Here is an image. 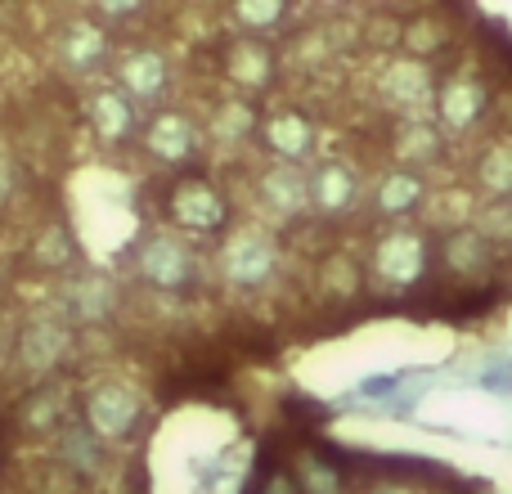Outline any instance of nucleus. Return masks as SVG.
<instances>
[{"label": "nucleus", "mask_w": 512, "mask_h": 494, "mask_svg": "<svg viewBox=\"0 0 512 494\" xmlns=\"http://www.w3.org/2000/svg\"><path fill=\"white\" fill-rule=\"evenodd\" d=\"M63 454H68V463H77L81 472H90L99 463V441L95 432H68V441H63Z\"/></svg>", "instance_id": "26"}, {"label": "nucleus", "mask_w": 512, "mask_h": 494, "mask_svg": "<svg viewBox=\"0 0 512 494\" xmlns=\"http://www.w3.org/2000/svg\"><path fill=\"white\" fill-rule=\"evenodd\" d=\"M432 265V243L423 230H409V225H391L387 234H378V243L369 247V274L373 283H382L387 292H405L418 288Z\"/></svg>", "instance_id": "1"}, {"label": "nucleus", "mask_w": 512, "mask_h": 494, "mask_svg": "<svg viewBox=\"0 0 512 494\" xmlns=\"http://www.w3.org/2000/svg\"><path fill=\"white\" fill-rule=\"evenodd\" d=\"M230 68H234V77L248 81V86H265L270 72H274V59H270V50H265L261 41H243L239 50H234Z\"/></svg>", "instance_id": "20"}, {"label": "nucleus", "mask_w": 512, "mask_h": 494, "mask_svg": "<svg viewBox=\"0 0 512 494\" xmlns=\"http://www.w3.org/2000/svg\"><path fill=\"white\" fill-rule=\"evenodd\" d=\"M490 113V86L477 68H454L436 81V126L441 135L468 140Z\"/></svg>", "instance_id": "2"}, {"label": "nucleus", "mask_w": 512, "mask_h": 494, "mask_svg": "<svg viewBox=\"0 0 512 494\" xmlns=\"http://www.w3.org/2000/svg\"><path fill=\"white\" fill-rule=\"evenodd\" d=\"M477 230L486 234V243L495 247H512V203H486L477 207Z\"/></svg>", "instance_id": "23"}, {"label": "nucleus", "mask_w": 512, "mask_h": 494, "mask_svg": "<svg viewBox=\"0 0 512 494\" xmlns=\"http://www.w3.org/2000/svg\"><path fill=\"white\" fill-rule=\"evenodd\" d=\"M140 274L153 288H180L189 279V252L171 239H153L140 252Z\"/></svg>", "instance_id": "13"}, {"label": "nucleus", "mask_w": 512, "mask_h": 494, "mask_svg": "<svg viewBox=\"0 0 512 494\" xmlns=\"http://www.w3.org/2000/svg\"><path fill=\"white\" fill-rule=\"evenodd\" d=\"M239 18H243V23H256V27L279 23V18H283V5H243Z\"/></svg>", "instance_id": "28"}, {"label": "nucleus", "mask_w": 512, "mask_h": 494, "mask_svg": "<svg viewBox=\"0 0 512 494\" xmlns=\"http://www.w3.org/2000/svg\"><path fill=\"white\" fill-rule=\"evenodd\" d=\"M104 54H108V41H104V32H99V27L77 23V27H68V32H63V59H68L72 68L90 72L99 59H104Z\"/></svg>", "instance_id": "19"}, {"label": "nucleus", "mask_w": 512, "mask_h": 494, "mask_svg": "<svg viewBox=\"0 0 512 494\" xmlns=\"http://www.w3.org/2000/svg\"><path fill=\"white\" fill-rule=\"evenodd\" d=\"M149 149L158 153V158H167V162H180V158H189V149H194V131H189L185 117L167 113V117H158V122H153Z\"/></svg>", "instance_id": "17"}, {"label": "nucleus", "mask_w": 512, "mask_h": 494, "mask_svg": "<svg viewBox=\"0 0 512 494\" xmlns=\"http://www.w3.org/2000/svg\"><path fill=\"white\" fill-rule=\"evenodd\" d=\"M261 203L283 221H297L310 207V180L297 167H270L261 176Z\"/></svg>", "instance_id": "8"}, {"label": "nucleus", "mask_w": 512, "mask_h": 494, "mask_svg": "<svg viewBox=\"0 0 512 494\" xmlns=\"http://www.w3.org/2000/svg\"><path fill=\"white\" fill-rule=\"evenodd\" d=\"M5 198H9V167L0 162V203H5Z\"/></svg>", "instance_id": "30"}, {"label": "nucleus", "mask_w": 512, "mask_h": 494, "mask_svg": "<svg viewBox=\"0 0 512 494\" xmlns=\"http://www.w3.org/2000/svg\"><path fill=\"white\" fill-rule=\"evenodd\" d=\"M301 494H342V477L328 463H301Z\"/></svg>", "instance_id": "25"}, {"label": "nucleus", "mask_w": 512, "mask_h": 494, "mask_svg": "<svg viewBox=\"0 0 512 494\" xmlns=\"http://www.w3.org/2000/svg\"><path fill=\"white\" fill-rule=\"evenodd\" d=\"M472 189L490 203H512V140H490L472 162Z\"/></svg>", "instance_id": "9"}, {"label": "nucleus", "mask_w": 512, "mask_h": 494, "mask_svg": "<svg viewBox=\"0 0 512 494\" xmlns=\"http://www.w3.org/2000/svg\"><path fill=\"white\" fill-rule=\"evenodd\" d=\"M495 261H499V252L486 243V234H481L477 225H454L441 239V270L450 274L454 283H463V288H477L481 279L490 283Z\"/></svg>", "instance_id": "4"}, {"label": "nucleus", "mask_w": 512, "mask_h": 494, "mask_svg": "<svg viewBox=\"0 0 512 494\" xmlns=\"http://www.w3.org/2000/svg\"><path fill=\"white\" fill-rule=\"evenodd\" d=\"M140 418V400L122 387H99L95 400H90V423H95V436H126L131 423Z\"/></svg>", "instance_id": "11"}, {"label": "nucleus", "mask_w": 512, "mask_h": 494, "mask_svg": "<svg viewBox=\"0 0 512 494\" xmlns=\"http://www.w3.org/2000/svg\"><path fill=\"white\" fill-rule=\"evenodd\" d=\"M441 144H445L441 126L427 122V117H409V122L396 126V158H400V167H409V171L432 167V162L441 158Z\"/></svg>", "instance_id": "10"}, {"label": "nucleus", "mask_w": 512, "mask_h": 494, "mask_svg": "<svg viewBox=\"0 0 512 494\" xmlns=\"http://www.w3.org/2000/svg\"><path fill=\"white\" fill-rule=\"evenodd\" d=\"M63 247H68V234L50 230V234H45V243H41V252H36V261H41V265H63V261H68V252H63Z\"/></svg>", "instance_id": "27"}, {"label": "nucleus", "mask_w": 512, "mask_h": 494, "mask_svg": "<svg viewBox=\"0 0 512 494\" xmlns=\"http://www.w3.org/2000/svg\"><path fill=\"white\" fill-rule=\"evenodd\" d=\"M423 207H427L423 171L396 167V171H387V176L378 180V189H373V212H378L382 221H409V216L423 212Z\"/></svg>", "instance_id": "6"}, {"label": "nucleus", "mask_w": 512, "mask_h": 494, "mask_svg": "<svg viewBox=\"0 0 512 494\" xmlns=\"http://www.w3.org/2000/svg\"><path fill=\"white\" fill-rule=\"evenodd\" d=\"M23 355H27L32 369H50V364H59L63 355H68V324H59V319H36L23 337Z\"/></svg>", "instance_id": "14"}, {"label": "nucleus", "mask_w": 512, "mask_h": 494, "mask_svg": "<svg viewBox=\"0 0 512 494\" xmlns=\"http://www.w3.org/2000/svg\"><path fill=\"white\" fill-rule=\"evenodd\" d=\"M72 310L81 319H104L113 310V283H99V279H86L72 288Z\"/></svg>", "instance_id": "21"}, {"label": "nucleus", "mask_w": 512, "mask_h": 494, "mask_svg": "<svg viewBox=\"0 0 512 494\" xmlns=\"http://www.w3.org/2000/svg\"><path fill=\"white\" fill-rule=\"evenodd\" d=\"M306 180H310V207L324 216H346L355 207V198H360V176L337 158L319 162Z\"/></svg>", "instance_id": "7"}, {"label": "nucleus", "mask_w": 512, "mask_h": 494, "mask_svg": "<svg viewBox=\"0 0 512 494\" xmlns=\"http://www.w3.org/2000/svg\"><path fill=\"white\" fill-rule=\"evenodd\" d=\"M212 135L221 144H243L252 135V108L248 104H225L221 113L212 117Z\"/></svg>", "instance_id": "24"}, {"label": "nucleus", "mask_w": 512, "mask_h": 494, "mask_svg": "<svg viewBox=\"0 0 512 494\" xmlns=\"http://www.w3.org/2000/svg\"><path fill=\"white\" fill-rule=\"evenodd\" d=\"M122 86L131 90L135 99H149V95H158V90L167 86V63H162L153 50L131 54V59L122 63Z\"/></svg>", "instance_id": "16"}, {"label": "nucleus", "mask_w": 512, "mask_h": 494, "mask_svg": "<svg viewBox=\"0 0 512 494\" xmlns=\"http://www.w3.org/2000/svg\"><path fill=\"white\" fill-rule=\"evenodd\" d=\"M378 99L405 122L409 117H427V108H436V72L423 59L396 54L378 72Z\"/></svg>", "instance_id": "3"}, {"label": "nucleus", "mask_w": 512, "mask_h": 494, "mask_svg": "<svg viewBox=\"0 0 512 494\" xmlns=\"http://www.w3.org/2000/svg\"><path fill=\"white\" fill-rule=\"evenodd\" d=\"M171 207H176V221H185L189 230H212V225H221V216H225L221 198H216L207 185H185V189H176Z\"/></svg>", "instance_id": "15"}, {"label": "nucleus", "mask_w": 512, "mask_h": 494, "mask_svg": "<svg viewBox=\"0 0 512 494\" xmlns=\"http://www.w3.org/2000/svg\"><path fill=\"white\" fill-rule=\"evenodd\" d=\"M221 270H225V279L239 283V288H261V283H270L274 270H279V247H274L270 234L243 230L225 243Z\"/></svg>", "instance_id": "5"}, {"label": "nucleus", "mask_w": 512, "mask_h": 494, "mask_svg": "<svg viewBox=\"0 0 512 494\" xmlns=\"http://www.w3.org/2000/svg\"><path fill=\"white\" fill-rule=\"evenodd\" d=\"M265 140H270V149L283 158V167H292V162L310 158V149H315V126L301 113H274L270 122H265Z\"/></svg>", "instance_id": "12"}, {"label": "nucleus", "mask_w": 512, "mask_h": 494, "mask_svg": "<svg viewBox=\"0 0 512 494\" xmlns=\"http://www.w3.org/2000/svg\"><path fill=\"white\" fill-rule=\"evenodd\" d=\"M445 45H450V27L441 23L436 14H423V18H409L405 23V50L409 59H432V54H441Z\"/></svg>", "instance_id": "18"}, {"label": "nucleus", "mask_w": 512, "mask_h": 494, "mask_svg": "<svg viewBox=\"0 0 512 494\" xmlns=\"http://www.w3.org/2000/svg\"><path fill=\"white\" fill-rule=\"evenodd\" d=\"M95 126L104 140H122L131 131V108H126L122 95H99L95 99Z\"/></svg>", "instance_id": "22"}, {"label": "nucleus", "mask_w": 512, "mask_h": 494, "mask_svg": "<svg viewBox=\"0 0 512 494\" xmlns=\"http://www.w3.org/2000/svg\"><path fill=\"white\" fill-rule=\"evenodd\" d=\"M369 494H414V490H409V486H391V481H387V486H373Z\"/></svg>", "instance_id": "29"}]
</instances>
